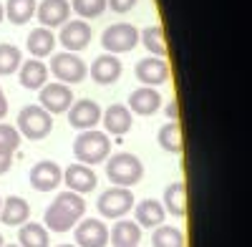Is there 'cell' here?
<instances>
[{
	"label": "cell",
	"instance_id": "cell-1",
	"mask_svg": "<svg viewBox=\"0 0 252 247\" xmlns=\"http://www.w3.org/2000/svg\"><path fill=\"white\" fill-rule=\"evenodd\" d=\"M83 215H86V199L81 194L71 189L58 192L43 215V227L48 232H68L78 224V219H83Z\"/></svg>",
	"mask_w": 252,
	"mask_h": 247
},
{
	"label": "cell",
	"instance_id": "cell-2",
	"mask_svg": "<svg viewBox=\"0 0 252 247\" xmlns=\"http://www.w3.org/2000/svg\"><path fill=\"white\" fill-rule=\"evenodd\" d=\"M109 154H111V139L109 134H103L98 129L78 131V136L73 139V156L78 159V164L94 167V164L106 161Z\"/></svg>",
	"mask_w": 252,
	"mask_h": 247
},
{
	"label": "cell",
	"instance_id": "cell-3",
	"mask_svg": "<svg viewBox=\"0 0 252 247\" xmlns=\"http://www.w3.org/2000/svg\"><path fill=\"white\" fill-rule=\"evenodd\" d=\"M106 177H109V182L114 184V187L131 189L144 177V164L136 154L119 152L111 159H106Z\"/></svg>",
	"mask_w": 252,
	"mask_h": 247
},
{
	"label": "cell",
	"instance_id": "cell-4",
	"mask_svg": "<svg viewBox=\"0 0 252 247\" xmlns=\"http://www.w3.org/2000/svg\"><path fill=\"white\" fill-rule=\"evenodd\" d=\"M15 129H18V134L23 139L40 141V139H46L53 131V116L46 109H40L38 104H28V106L20 109Z\"/></svg>",
	"mask_w": 252,
	"mask_h": 247
},
{
	"label": "cell",
	"instance_id": "cell-5",
	"mask_svg": "<svg viewBox=\"0 0 252 247\" xmlns=\"http://www.w3.org/2000/svg\"><path fill=\"white\" fill-rule=\"evenodd\" d=\"M48 73H53V78L58 84H66V86H76L81 84L83 78L89 76V66L78 53H56L51 56V66H48Z\"/></svg>",
	"mask_w": 252,
	"mask_h": 247
},
{
	"label": "cell",
	"instance_id": "cell-6",
	"mask_svg": "<svg viewBox=\"0 0 252 247\" xmlns=\"http://www.w3.org/2000/svg\"><path fill=\"white\" fill-rule=\"evenodd\" d=\"M134 207V192L124 187H109L106 192H101L96 210L103 219H124Z\"/></svg>",
	"mask_w": 252,
	"mask_h": 247
},
{
	"label": "cell",
	"instance_id": "cell-7",
	"mask_svg": "<svg viewBox=\"0 0 252 247\" xmlns=\"http://www.w3.org/2000/svg\"><path fill=\"white\" fill-rule=\"evenodd\" d=\"M101 46L111 56L129 53L139 46V28L131 23H114L101 33Z\"/></svg>",
	"mask_w": 252,
	"mask_h": 247
},
{
	"label": "cell",
	"instance_id": "cell-8",
	"mask_svg": "<svg viewBox=\"0 0 252 247\" xmlns=\"http://www.w3.org/2000/svg\"><path fill=\"white\" fill-rule=\"evenodd\" d=\"M73 101H76V96H73L71 86L58 84V81H48V84L38 91V106L46 109L51 116L53 114H66Z\"/></svg>",
	"mask_w": 252,
	"mask_h": 247
},
{
	"label": "cell",
	"instance_id": "cell-9",
	"mask_svg": "<svg viewBox=\"0 0 252 247\" xmlns=\"http://www.w3.org/2000/svg\"><path fill=\"white\" fill-rule=\"evenodd\" d=\"M56 40L66 48L68 53H78L83 48H89L91 43V26H89V20H66V23L61 26V33L56 35Z\"/></svg>",
	"mask_w": 252,
	"mask_h": 247
},
{
	"label": "cell",
	"instance_id": "cell-10",
	"mask_svg": "<svg viewBox=\"0 0 252 247\" xmlns=\"http://www.w3.org/2000/svg\"><path fill=\"white\" fill-rule=\"evenodd\" d=\"M73 240L76 247H106L109 245V227L103 219H78L73 227Z\"/></svg>",
	"mask_w": 252,
	"mask_h": 247
},
{
	"label": "cell",
	"instance_id": "cell-11",
	"mask_svg": "<svg viewBox=\"0 0 252 247\" xmlns=\"http://www.w3.org/2000/svg\"><path fill=\"white\" fill-rule=\"evenodd\" d=\"M101 124V106L91 98H78L68 109V126L76 131H86V129H96Z\"/></svg>",
	"mask_w": 252,
	"mask_h": 247
},
{
	"label": "cell",
	"instance_id": "cell-12",
	"mask_svg": "<svg viewBox=\"0 0 252 247\" xmlns=\"http://www.w3.org/2000/svg\"><path fill=\"white\" fill-rule=\"evenodd\" d=\"M28 179H31L33 189H38V192H53V189H58V184L63 182V169L58 167L56 161H51V159H40V161L33 164Z\"/></svg>",
	"mask_w": 252,
	"mask_h": 247
},
{
	"label": "cell",
	"instance_id": "cell-13",
	"mask_svg": "<svg viewBox=\"0 0 252 247\" xmlns=\"http://www.w3.org/2000/svg\"><path fill=\"white\" fill-rule=\"evenodd\" d=\"M63 182H66V187H68L71 192H76V194L83 197V194H89V192L96 189L98 177H96V172H94L91 167L73 161V164H68V167L63 169Z\"/></svg>",
	"mask_w": 252,
	"mask_h": 247
},
{
	"label": "cell",
	"instance_id": "cell-14",
	"mask_svg": "<svg viewBox=\"0 0 252 247\" xmlns=\"http://www.w3.org/2000/svg\"><path fill=\"white\" fill-rule=\"evenodd\" d=\"M136 78L141 81V86H161L169 81V63L164 58H157V56H149V58H141L136 68H134Z\"/></svg>",
	"mask_w": 252,
	"mask_h": 247
},
{
	"label": "cell",
	"instance_id": "cell-15",
	"mask_svg": "<svg viewBox=\"0 0 252 247\" xmlns=\"http://www.w3.org/2000/svg\"><path fill=\"white\" fill-rule=\"evenodd\" d=\"M35 18L48 31L61 28L66 20H71V3L68 0H43L40 5H35Z\"/></svg>",
	"mask_w": 252,
	"mask_h": 247
},
{
	"label": "cell",
	"instance_id": "cell-16",
	"mask_svg": "<svg viewBox=\"0 0 252 247\" xmlns=\"http://www.w3.org/2000/svg\"><path fill=\"white\" fill-rule=\"evenodd\" d=\"M101 124H103V134L124 136L134 126V114L126 109V104H111L106 111H101Z\"/></svg>",
	"mask_w": 252,
	"mask_h": 247
},
{
	"label": "cell",
	"instance_id": "cell-17",
	"mask_svg": "<svg viewBox=\"0 0 252 247\" xmlns=\"http://www.w3.org/2000/svg\"><path fill=\"white\" fill-rule=\"evenodd\" d=\"M121 58L111 56V53H101L98 58H94V63H91V78L96 81L98 86H111L116 84V81L121 78Z\"/></svg>",
	"mask_w": 252,
	"mask_h": 247
},
{
	"label": "cell",
	"instance_id": "cell-18",
	"mask_svg": "<svg viewBox=\"0 0 252 247\" xmlns=\"http://www.w3.org/2000/svg\"><path fill=\"white\" fill-rule=\"evenodd\" d=\"M131 114H139V116H152L161 109V96L157 89L152 86H139L129 93V104H126Z\"/></svg>",
	"mask_w": 252,
	"mask_h": 247
},
{
	"label": "cell",
	"instance_id": "cell-19",
	"mask_svg": "<svg viewBox=\"0 0 252 247\" xmlns=\"http://www.w3.org/2000/svg\"><path fill=\"white\" fill-rule=\"evenodd\" d=\"M48 66L43 63L40 58H28L20 63L18 68V78H20V86L28 89V91H40L48 84Z\"/></svg>",
	"mask_w": 252,
	"mask_h": 247
},
{
	"label": "cell",
	"instance_id": "cell-20",
	"mask_svg": "<svg viewBox=\"0 0 252 247\" xmlns=\"http://www.w3.org/2000/svg\"><path fill=\"white\" fill-rule=\"evenodd\" d=\"M164 219H166V212L159 199H141L134 207V222L141 230H154L159 224H164Z\"/></svg>",
	"mask_w": 252,
	"mask_h": 247
},
{
	"label": "cell",
	"instance_id": "cell-21",
	"mask_svg": "<svg viewBox=\"0 0 252 247\" xmlns=\"http://www.w3.org/2000/svg\"><path fill=\"white\" fill-rule=\"evenodd\" d=\"M28 217H31V204L23 197L13 194L0 204V222L8 224V227H20V224L28 222Z\"/></svg>",
	"mask_w": 252,
	"mask_h": 247
},
{
	"label": "cell",
	"instance_id": "cell-22",
	"mask_svg": "<svg viewBox=\"0 0 252 247\" xmlns=\"http://www.w3.org/2000/svg\"><path fill=\"white\" fill-rule=\"evenodd\" d=\"M109 242L114 247H139L141 242V227L134 219H116L109 230Z\"/></svg>",
	"mask_w": 252,
	"mask_h": 247
},
{
	"label": "cell",
	"instance_id": "cell-23",
	"mask_svg": "<svg viewBox=\"0 0 252 247\" xmlns=\"http://www.w3.org/2000/svg\"><path fill=\"white\" fill-rule=\"evenodd\" d=\"M161 207L166 215H172V217H184L187 215V184L182 179L172 182V184H166V189H164V197H161Z\"/></svg>",
	"mask_w": 252,
	"mask_h": 247
},
{
	"label": "cell",
	"instance_id": "cell-24",
	"mask_svg": "<svg viewBox=\"0 0 252 247\" xmlns=\"http://www.w3.org/2000/svg\"><path fill=\"white\" fill-rule=\"evenodd\" d=\"M56 43H58V40H56L53 31H48V28H43V26L33 28L31 35L26 38V48H28V53H31L33 58H46V56H51L53 48H56Z\"/></svg>",
	"mask_w": 252,
	"mask_h": 247
},
{
	"label": "cell",
	"instance_id": "cell-25",
	"mask_svg": "<svg viewBox=\"0 0 252 247\" xmlns=\"http://www.w3.org/2000/svg\"><path fill=\"white\" fill-rule=\"evenodd\" d=\"M139 43L149 51V56H157V58H166V53H169V46H166V35H164L161 26H149V28L139 31Z\"/></svg>",
	"mask_w": 252,
	"mask_h": 247
},
{
	"label": "cell",
	"instance_id": "cell-26",
	"mask_svg": "<svg viewBox=\"0 0 252 247\" xmlns=\"http://www.w3.org/2000/svg\"><path fill=\"white\" fill-rule=\"evenodd\" d=\"M18 245L20 247H51V235L40 222H26L18 230Z\"/></svg>",
	"mask_w": 252,
	"mask_h": 247
},
{
	"label": "cell",
	"instance_id": "cell-27",
	"mask_svg": "<svg viewBox=\"0 0 252 247\" xmlns=\"http://www.w3.org/2000/svg\"><path fill=\"white\" fill-rule=\"evenodd\" d=\"M157 139H159V147L164 152H169V154H182L184 152V139H182L179 121H166L164 126L159 129Z\"/></svg>",
	"mask_w": 252,
	"mask_h": 247
},
{
	"label": "cell",
	"instance_id": "cell-28",
	"mask_svg": "<svg viewBox=\"0 0 252 247\" xmlns=\"http://www.w3.org/2000/svg\"><path fill=\"white\" fill-rule=\"evenodd\" d=\"M5 18L13 26H26L35 15V0H5Z\"/></svg>",
	"mask_w": 252,
	"mask_h": 247
},
{
	"label": "cell",
	"instance_id": "cell-29",
	"mask_svg": "<svg viewBox=\"0 0 252 247\" xmlns=\"http://www.w3.org/2000/svg\"><path fill=\"white\" fill-rule=\"evenodd\" d=\"M152 247H184V232L172 224H159L152 232Z\"/></svg>",
	"mask_w": 252,
	"mask_h": 247
},
{
	"label": "cell",
	"instance_id": "cell-30",
	"mask_svg": "<svg viewBox=\"0 0 252 247\" xmlns=\"http://www.w3.org/2000/svg\"><path fill=\"white\" fill-rule=\"evenodd\" d=\"M23 63V53L13 43H0V76H10Z\"/></svg>",
	"mask_w": 252,
	"mask_h": 247
},
{
	"label": "cell",
	"instance_id": "cell-31",
	"mask_svg": "<svg viewBox=\"0 0 252 247\" xmlns=\"http://www.w3.org/2000/svg\"><path fill=\"white\" fill-rule=\"evenodd\" d=\"M71 10L81 20H94L106 13V0H71Z\"/></svg>",
	"mask_w": 252,
	"mask_h": 247
},
{
	"label": "cell",
	"instance_id": "cell-32",
	"mask_svg": "<svg viewBox=\"0 0 252 247\" xmlns=\"http://www.w3.org/2000/svg\"><path fill=\"white\" fill-rule=\"evenodd\" d=\"M20 141H23V136L18 134V129L13 126V124L0 121V152L3 154H15L20 149Z\"/></svg>",
	"mask_w": 252,
	"mask_h": 247
},
{
	"label": "cell",
	"instance_id": "cell-33",
	"mask_svg": "<svg viewBox=\"0 0 252 247\" xmlns=\"http://www.w3.org/2000/svg\"><path fill=\"white\" fill-rule=\"evenodd\" d=\"M136 3H139V0H106V8H111L114 13L124 15V13L134 10V8H136Z\"/></svg>",
	"mask_w": 252,
	"mask_h": 247
},
{
	"label": "cell",
	"instance_id": "cell-34",
	"mask_svg": "<svg viewBox=\"0 0 252 247\" xmlns=\"http://www.w3.org/2000/svg\"><path fill=\"white\" fill-rule=\"evenodd\" d=\"M164 114H166V119H169V121H177L179 119V104H177V98H172L169 104L164 106Z\"/></svg>",
	"mask_w": 252,
	"mask_h": 247
},
{
	"label": "cell",
	"instance_id": "cell-35",
	"mask_svg": "<svg viewBox=\"0 0 252 247\" xmlns=\"http://www.w3.org/2000/svg\"><path fill=\"white\" fill-rule=\"evenodd\" d=\"M13 167V154H3L0 152V174H5Z\"/></svg>",
	"mask_w": 252,
	"mask_h": 247
},
{
	"label": "cell",
	"instance_id": "cell-36",
	"mask_svg": "<svg viewBox=\"0 0 252 247\" xmlns=\"http://www.w3.org/2000/svg\"><path fill=\"white\" fill-rule=\"evenodd\" d=\"M5 116H8V98H5L3 89H0V121H3Z\"/></svg>",
	"mask_w": 252,
	"mask_h": 247
},
{
	"label": "cell",
	"instance_id": "cell-37",
	"mask_svg": "<svg viewBox=\"0 0 252 247\" xmlns=\"http://www.w3.org/2000/svg\"><path fill=\"white\" fill-rule=\"evenodd\" d=\"M5 20V8H3V3H0V23Z\"/></svg>",
	"mask_w": 252,
	"mask_h": 247
},
{
	"label": "cell",
	"instance_id": "cell-38",
	"mask_svg": "<svg viewBox=\"0 0 252 247\" xmlns=\"http://www.w3.org/2000/svg\"><path fill=\"white\" fill-rule=\"evenodd\" d=\"M56 247H76V245H56Z\"/></svg>",
	"mask_w": 252,
	"mask_h": 247
},
{
	"label": "cell",
	"instance_id": "cell-39",
	"mask_svg": "<svg viewBox=\"0 0 252 247\" xmlns=\"http://www.w3.org/2000/svg\"><path fill=\"white\" fill-rule=\"evenodd\" d=\"M3 245H5V242H3V235H0V247H3Z\"/></svg>",
	"mask_w": 252,
	"mask_h": 247
},
{
	"label": "cell",
	"instance_id": "cell-40",
	"mask_svg": "<svg viewBox=\"0 0 252 247\" xmlns=\"http://www.w3.org/2000/svg\"><path fill=\"white\" fill-rule=\"evenodd\" d=\"M3 247H20V245H3Z\"/></svg>",
	"mask_w": 252,
	"mask_h": 247
},
{
	"label": "cell",
	"instance_id": "cell-41",
	"mask_svg": "<svg viewBox=\"0 0 252 247\" xmlns=\"http://www.w3.org/2000/svg\"><path fill=\"white\" fill-rule=\"evenodd\" d=\"M0 204H3V197H0Z\"/></svg>",
	"mask_w": 252,
	"mask_h": 247
}]
</instances>
